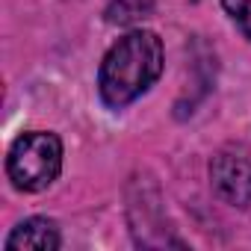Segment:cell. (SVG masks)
<instances>
[{"label":"cell","instance_id":"6da1fadb","mask_svg":"<svg viewBox=\"0 0 251 251\" xmlns=\"http://www.w3.org/2000/svg\"><path fill=\"white\" fill-rule=\"evenodd\" d=\"M163 71V45L148 30H133L103 56L100 65V98L106 106L121 109L136 100Z\"/></svg>","mask_w":251,"mask_h":251},{"label":"cell","instance_id":"7a4b0ae2","mask_svg":"<svg viewBox=\"0 0 251 251\" xmlns=\"http://www.w3.org/2000/svg\"><path fill=\"white\" fill-rule=\"evenodd\" d=\"M59 169H62V142L59 136L45 130L18 136L6 160V172L12 183L24 192H39L50 186L59 177Z\"/></svg>","mask_w":251,"mask_h":251},{"label":"cell","instance_id":"3957f363","mask_svg":"<svg viewBox=\"0 0 251 251\" xmlns=\"http://www.w3.org/2000/svg\"><path fill=\"white\" fill-rule=\"evenodd\" d=\"M210 177L225 201L236 207L251 204V154L245 148H222L210 163Z\"/></svg>","mask_w":251,"mask_h":251},{"label":"cell","instance_id":"277c9868","mask_svg":"<svg viewBox=\"0 0 251 251\" xmlns=\"http://www.w3.org/2000/svg\"><path fill=\"white\" fill-rule=\"evenodd\" d=\"M56 245H59V230L50 219H27L6 239L9 251H53Z\"/></svg>","mask_w":251,"mask_h":251},{"label":"cell","instance_id":"5b68a950","mask_svg":"<svg viewBox=\"0 0 251 251\" xmlns=\"http://www.w3.org/2000/svg\"><path fill=\"white\" fill-rule=\"evenodd\" d=\"M154 12V0H112L106 9L109 24H136Z\"/></svg>","mask_w":251,"mask_h":251},{"label":"cell","instance_id":"8992f818","mask_svg":"<svg viewBox=\"0 0 251 251\" xmlns=\"http://www.w3.org/2000/svg\"><path fill=\"white\" fill-rule=\"evenodd\" d=\"M225 9L236 21V27L251 39V0H225Z\"/></svg>","mask_w":251,"mask_h":251}]
</instances>
